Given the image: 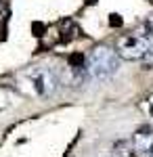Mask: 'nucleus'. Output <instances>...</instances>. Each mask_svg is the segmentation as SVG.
<instances>
[{
	"instance_id": "obj_1",
	"label": "nucleus",
	"mask_w": 153,
	"mask_h": 157,
	"mask_svg": "<svg viewBox=\"0 0 153 157\" xmlns=\"http://www.w3.org/2000/svg\"><path fill=\"white\" fill-rule=\"evenodd\" d=\"M120 67V55L116 48L99 44L88 55V71L94 80H109Z\"/></svg>"
},
{
	"instance_id": "obj_2",
	"label": "nucleus",
	"mask_w": 153,
	"mask_h": 157,
	"mask_svg": "<svg viewBox=\"0 0 153 157\" xmlns=\"http://www.w3.org/2000/svg\"><path fill=\"white\" fill-rule=\"evenodd\" d=\"M151 48L149 38L139 36V34H130V36H122L116 44L120 59L124 61H143V57L147 55V50Z\"/></svg>"
},
{
	"instance_id": "obj_3",
	"label": "nucleus",
	"mask_w": 153,
	"mask_h": 157,
	"mask_svg": "<svg viewBox=\"0 0 153 157\" xmlns=\"http://www.w3.org/2000/svg\"><path fill=\"white\" fill-rule=\"evenodd\" d=\"M29 80H32V90L42 98L55 94V90H57V78H55V73L50 69H44V67L36 69Z\"/></svg>"
},
{
	"instance_id": "obj_4",
	"label": "nucleus",
	"mask_w": 153,
	"mask_h": 157,
	"mask_svg": "<svg viewBox=\"0 0 153 157\" xmlns=\"http://www.w3.org/2000/svg\"><path fill=\"white\" fill-rule=\"evenodd\" d=\"M130 145L134 149V153H151L153 151V128L147 126V124L136 128L132 138H130Z\"/></svg>"
},
{
	"instance_id": "obj_5",
	"label": "nucleus",
	"mask_w": 153,
	"mask_h": 157,
	"mask_svg": "<svg viewBox=\"0 0 153 157\" xmlns=\"http://www.w3.org/2000/svg\"><path fill=\"white\" fill-rule=\"evenodd\" d=\"M134 155V149L130 145V140H120L113 147V155L111 157H132Z\"/></svg>"
},
{
	"instance_id": "obj_6",
	"label": "nucleus",
	"mask_w": 153,
	"mask_h": 157,
	"mask_svg": "<svg viewBox=\"0 0 153 157\" xmlns=\"http://www.w3.org/2000/svg\"><path fill=\"white\" fill-rule=\"evenodd\" d=\"M143 65H145V69H151V65H153V46L147 50V55L143 57Z\"/></svg>"
},
{
	"instance_id": "obj_7",
	"label": "nucleus",
	"mask_w": 153,
	"mask_h": 157,
	"mask_svg": "<svg viewBox=\"0 0 153 157\" xmlns=\"http://www.w3.org/2000/svg\"><path fill=\"white\" fill-rule=\"evenodd\" d=\"M143 27H145V34H147V36H153V15L147 17V21H145Z\"/></svg>"
},
{
	"instance_id": "obj_8",
	"label": "nucleus",
	"mask_w": 153,
	"mask_h": 157,
	"mask_svg": "<svg viewBox=\"0 0 153 157\" xmlns=\"http://www.w3.org/2000/svg\"><path fill=\"white\" fill-rule=\"evenodd\" d=\"M147 107H149V115L153 117V92L149 94V98H147Z\"/></svg>"
},
{
	"instance_id": "obj_9",
	"label": "nucleus",
	"mask_w": 153,
	"mask_h": 157,
	"mask_svg": "<svg viewBox=\"0 0 153 157\" xmlns=\"http://www.w3.org/2000/svg\"><path fill=\"white\" fill-rule=\"evenodd\" d=\"M151 157H153V151H151Z\"/></svg>"
}]
</instances>
